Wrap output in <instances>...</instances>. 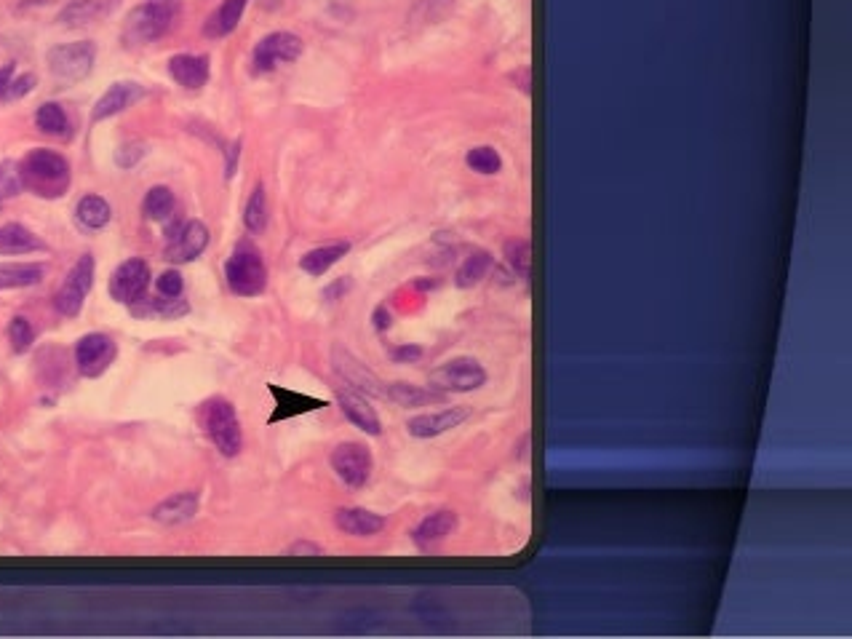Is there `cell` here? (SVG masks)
Instances as JSON below:
<instances>
[{
	"label": "cell",
	"instance_id": "obj_18",
	"mask_svg": "<svg viewBox=\"0 0 852 639\" xmlns=\"http://www.w3.org/2000/svg\"><path fill=\"white\" fill-rule=\"evenodd\" d=\"M142 94H145V89H142L137 81L113 83V86H110V89H107L105 94L97 99V105H94V110H91V123L107 121V118H113V115L123 113L126 107H131L134 102H139V99H142Z\"/></svg>",
	"mask_w": 852,
	"mask_h": 639
},
{
	"label": "cell",
	"instance_id": "obj_19",
	"mask_svg": "<svg viewBox=\"0 0 852 639\" xmlns=\"http://www.w3.org/2000/svg\"><path fill=\"white\" fill-rule=\"evenodd\" d=\"M209 57L206 54H177L169 59V75L187 91H198L209 83Z\"/></svg>",
	"mask_w": 852,
	"mask_h": 639
},
{
	"label": "cell",
	"instance_id": "obj_25",
	"mask_svg": "<svg viewBox=\"0 0 852 639\" xmlns=\"http://www.w3.org/2000/svg\"><path fill=\"white\" fill-rule=\"evenodd\" d=\"M46 268L41 263H0V289H25L41 284Z\"/></svg>",
	"mask_w": 852,
	"mask_h": 639
},
{
	"label": "cell",
	"instance_id": "obj_38",
	"mask_svg": "<svg viewBox=\"0 0 852 639\" xmlns=\"http://www.w3.org/2000/svg\"><path fill=\"white\" fill-rule=\"evenodd\" d=\"M35 83H38L35 73L14 75V81H11L9 91H6V102H17V99L27 97V94H30V91L35 89Z\"/></svg>",
	"mask_w": 852,
	"mask_h": 639
},
{
	"label": "cell",
	"instance_id": "obj_15",
	"mask_svg": "<svg viewBox=\"0 0 852 639\" xmlns=\"http://www.w3.org/2000/svg\"><path fill=\"white\" fill-rule=\"evenodd\" d=\"M457 511H452V508H439V511H433V514H428V517L422 519L420 525L412 530V541L414 546L420 551H428V549H436L439 543H444L449 538V535L457 530Z\"/></svg>",
	"mask_w": 852,
	"mask_h": 639
},
{
	"label": "cell",
	"instance_id": "obj_3",
	"mask_svg": "<svg viewBox=\"0 0 852 639\" xmlns=\"http://www.w3.org/2000/svg\"><path fill=\"white\" fill-rule=\"evenodd\" d=\"M225 279H228V287L233 289V295H262L265 287H268V268H265L260 249L249 244V241H241L228 257V263H225Z\"/></svg>",
	"mask_w": 852,
	"mask_h": 639
},
{
	"label": "cell",
	"instance_id": "obj_21",
	"mask_svg": "<svg viewBox=\"0 0 852 639\" xmlns=\"http://www.w3.org/2000/svg\"><path fill=\"white\" fill-rule=\"evenodd\" d=\"M246 11V0H225L220 9H214L203 25V35L211 41H220L225 35H230L238 27L241 17Z\"/></svg>",
	"mask_w": 852,
	"mask_h": 639
},
{
	"label": "cell",
	"instance_id": "obj_44",
	"mask_svg": "<svg viewBox=\"0 0 852 639\" xmlns=\"http://www.w3.org/2000/svg\"><path fill=\"white\" fill-rule=\"evenodd\" d=\"M0 204H3V198H0Z\"/></svg>",
	"mask_w": 852,
	"mask_h": 639
},
{
	"label": "cell",
	"instance_id": "obj_22",
	"mask_svg": "<svg viewBox=\"0 0 852 639\" xmlns=\"http://www.w3.org/2000/svg\"><path fill=\"white\" fill-rule=\"evenodd\" d=\"M43 249H46V244L25 225H19V222L0 225V254H33L43 252Z\"/></svg>",
	"mask_w": 852,
	"mask_h": 639
},
{
	"label": "cell",
	"instance_id": "obj_41",
	"mask_svg": "<svg viewBox=\"0 0 852 639\" xmlns=\"http://www.w3.org/2000/svg\"><path fill=\"white\" fill-rule=\"evenodd\" d=\"M14 75H17V65H14V62L0 67V102H6V91H9Z\"/></svg>",
	"mask_w": 852,
	"mask_h": 639
},
{
	"label": "cell",
	"instance_id": "obj_43",
	"mask_svg": "<svg viewBox=\"0 0 852 639\" xmlns=\"http://www.w3.org/2000/svg\"><path fill=\"white\" fill-rule=\"evenodd\" d=\"M292 554H321V549L318 546H313V543H294L292 546Z\"/></svg>",
	"mask_w": 852,
	"mask_h": 639
},
{
	"label": "cell",
	"instance_id": "obj_16",
	"mask_svg": "<svg viewBox=\"0 0 852 639\" xmlns=\"http://www.w3.org/2000/svg\"><path fill=\"white\" fill-rule=\"evenodd\" d=\"M334 525H337L340 533L353 535V538H372V535H380L388 527V519L382 517V514H374L369 508L345 506L334 511Z\"/></svg>",
	"mask_w": 852,
	"mask_h": 639
},
{
	"label": "cell",
	"instance_id": "obj_42",
	"mask_svg": "<svg viewBox=\"0 0 852 639\" xmlns=\"http://www.w3.org/2000/svg\"><path fill=\"white\" fill-rule=\"evenodd\" d=\"M374 327L380 329V332H385V329L390 327V313L385 311V308H377V311H374Z\"/></svg>",
	"mask_w": 852,
	"mask_h": 639
},
{
	"label": "cell",
	"instance_id": "obj_37",
	"mask_svg": "<svg viewBox=\"0 0 852 639\" xmlns=\"http://www.w3.org/2000/svg\"><path fill=\"white\" fill-rule=\"evenodd\" d=\"M155 289L161 297H171L177 300L185 292V281H182V273L179 271H163L158 279H155Z\"/></svg>",
	"mask_w": 852,
	"mask_h": 639
},
{
	"label": "cell",
	"instance_id": "obj_27",
	"mask_svg": "<svg viewBox=\"0 0 852 639\" xmlns=\"http://www.w3.org/2000/svg\"><path fill=\"white\" fill-rule=\"evenodd\" d=\"M75 217H78V222L86 230H102L113 220V209H110L105 198L97 196V193H89L75 206Z\"/></svg>",
	"mask_w": 852,
	"mask_h": 639
},
{
	"label": "cell",
	"instance_id": "obj_32",
	"mask_svg": "<svg viewBox=\"0 0 852 639\" xmlns=\"http://www.w3.org/2000/svg\"><path fill=\"white\" fill-rule=\"evenodd\" d=\"M244 222L252 233H262V230L268 228V196H265V188H262V185H257V188L252 190L249 201H246Z\"/></svg>",
	"mask_w": 852,
	"mask_h": 639
},
{
	"label": "cell",
	"instance_id": "obj_14",
	"mask_svg": "<svg viewBox=\"0 0 852 639\" xmlns=\"http://www.w3.org/2000/svg\"><path fill=\"white\" fill-rule=\"evenodd\" d=\"M468 418H471V410H468V407H447V410L417 415V418L406 423V431H409V436H414V439H436V436L447 434L452 428L463 426Z\"/></svg>",
	"mask_w": 852,
	"mask_h": 639
},
{
	"label": "cell",
	"instance_id": "obj_2",
	"mask_svg": "<svg viewBox=\"0 0 852 639\" xmlns=\"http://www.w3.org/2000/svg\"><path fill=\"white\" fill-rule=\"evenodd\" d=\"M198 423H201L203 434L209 436L211 444L225 455V458H236L244 450V431H241V420L230 399L225 396H211L198 407Z\"/></svg>",
	"mask_w": 852,
	"mask_h": 639
},
{
	"label": "cell",
	"instance_id": "obj_8",
	"mask_svg": "<svg viewBox=\"0 0 852 639\" xmlns=\"http://www.w3.org/2000/svg\"><path fill=\"white\" fill-rule=\"evenodd\" d=\"M94 271H97V263H94L91 254L78 257V263L70 268V273H67L65 281H62V287H59L57 295H54V305H57V311L62 313V316L75 319V316L83 311L86 295H89L91 287H94Z\"/></svg>",
	"mask_w": 852,
	"mask_h": 639
},
{
	"label": "cell",
	"instance_id": "obj_9",
	"mask_svg": "<svg viewBox=\"0 0 852 639\" xmlns=\"http://www.w3.org/2000/svg\"><path fill=\"white\" fill-rule=\"evenodd\" d=\"M302 54V41L300 35L294 33H270L265 35L252 51V70L254 75H268L273 73L276 67L289 65L294 59H300Z\"/></svg>",
	"mask_w": 852,
	"mask_h": 639
},
{
	"label": "cell",
	"instance_id": "obj_1",
	"mask_svg": "<svg viewBox=\"0 0 852 639\" xmlns=\"http://www.w3.org/2000/svg\"><path fill=\"white\" fill-rule=\"evenodd\" d=\"M19 180L27 193H33L46 201H57L70 190L73 182V169L62 153L49 148L30 150L22 161H19Z\"/></svg>",
	"mask_w": 852,
	"mask_h": 639
},
{
	"label": "cell",
	"instance_id": "obj_34",
	"mask_svg": "<svg viewBox=\"0 0 852 639\" xmlns=\"http://www.w3.org/2000/svg\"><path fill=\"white\" fill-rule=\"evenodd\" d=\"M505 260L511 265V271L521 279L529 276V265H532V246L527 238H513L505 244Z\"/></svg>",
	"mask_w": 852,
	"mask_h": 639
},
{
	"label": "cell",
	"instance_id": "obj_6",
	"mask_svg": "<svg viewBox=\"0 0 852 639\" xmlns=\"http://www.w3.org/2000/svg\"><path fill=\"white\" fill-rule=\"evenodd\" d=\"M97 62V46L91 41L59 43L46 54L49 73L62 83H78L94 70Z\"/></svg>",
	"mask_w": 852,
	"mask_h": 639
},
{
	"label": "cell",
	"instance_id": "obj_10",
	"mask_svg": "<svg viewBox=\"0 0 852 639\" xmlns=\"http://www.w3.org/2000/svg\"><path fill=\"white\" fill-rule=\"evenodd\" d=\"M115 356H118V345L105 332H91L75 343V367L83 377L105 375Z\"/></svg>",
	"mask_w": 852,
	"mask_h": 639
},
{
	"label": "cell",
	"instance_id": "obj_7",
	"mask_svg": "<svg viewBox=\"0 0 852 639\" xmlns=\"http://www.w3.org/2000/svg\"><path fill=\"white\" fill-rule=\"evenodd\" d=\"M329 463H332V471L337 474V479H340L345 487H350V490H361V487H366L369 479H372V450L361 442L337 444L332 450Z\"/></svg>",
	"mask_w": 852,
	"mask_h": 639
},
{
	"label": "cell",
	"instance_id": "obj_11",
	"mask_svg": "<svg viewBox=\"0 0 852 639\" xmlns=\"http://www.w3.org/2000/svg\"><path fill=\"white\" fill-rule=\"evenodd\" d=\"M150 265L139 257H131L126 263H121L110 276V297L121 305H134L145 297L147 287H150Z\"/></svg>",
	"mask_w": 852,
	"mask_h": 639
},
{
	"label": "cell",
	"instance_id": "obj_13",
	"mask_svg": "<svg viewBox=\"0 0 852 639\" xmlns=\"http://www.w3.org/2000/svg\"><path fill=\"white\" fill-rule=\"evenodd\" d=\"M206 246H209V228L201 220H190L171 236L169 246H166V260L193 263L206 252Z\"/></svg>",
	"mask_w": 852,
	"mask_h": 639
},
{
	"label": "cell",
	"instance_id": "obj_40",
	"mask_svg": "<svg viewBox=\"0 0 852 639\" xmlns=\"http://www.w3.org/2000/svg\"><path fill=\"white\" fill-rule=\"evenodd\" d=\"M142 156H145V145H142V142H134V145H123V148L118 150V161H121L123 169H129V166L137 164Z\"/></svg>",
	"mask_w": 852,
	"mask_h": 639
},
{
	"label": "cell",
	"instance_id": "obj_30",
	"mask_svg": "<svg viewBox=\"0 0 852 639\" xmlns=\"http://www.w3.org/2000/svg\"><path fill=\"white\" fill-rule=\"evenodd\" d=\"M489 268H492V254L484 252V249L468 254V257H465V263L460 265V271H457L455 276L457 287L460 289L476 287L481 279H487Z\"/></svg>",
	"mask_w": 852,
	"mask_h": 639
},
{
	"label": "cell",
	"instance_id": "obj_17",
	"mask_svg": "<svg viewBox=\"0 0 852 639\" xmlns=\"http://www.w3.org/2000/svg\"><path fill=\"white\" fill-rule=\"evenodd\" d=\"M337 404H340L342 415L353 423L356 428H361L364 434L369 436H380L382 434V423L380 415L374 412V407L364 399V394H358L353 388H337Z\"/></svg>",
	"mask_w": 852,
	"mask_h": 639
},
{
	"label": "cell",
	"instance_id": "obj_36",
	"mask_svg": "<svg viewBox=\"0 0 852 639\" xmlns=\"http://www.w3.org/2000/svg\"><path fill=\"white\" fill-rule=\"evenodd\" d=\"M19 190H25L19 180V166L14 161H3L0 164V198L19 196Z\"/></svg>",
	"mask_w": 852,
	"mask_h": 639
},
{
	"label": "cell",
	"instance_id": "obj_31",
	"mask_svg": "<svg viewBox=\"0 0 852 639\" xmlns=\"http://www.w3.org/2000/svg\"><path fill=\"white\" fill-rule=\"evenodd\" d=\"M131 311L137 316H145V319H177L182 313H187V305H182V300H171V297H161V300H147L142 297L139 303L131 305Z\"/></svg>",
	"mask_w": 852,
	"mask_h": 639
},
{
	"label": "cell",
	"instance_id": "obj_26",
	"mask_svg": "<svg viewBox=\"0 0 852 639\" xmlns=\"http://www.w3.org/2000/svg\"><path fill=\"white\" fill-rule=\"evenodd\" d=\"M107 11H110L107 0H70L62 9V14H59V22L65 27H81L102 19Z\"/></svg>",
	"mask_w": 852,
	"mask_h": 639
},
{
	"label": "cell",
	"instance_id": "obj_20",
	"mask_svg": "<svg viewBox=\"0 0 852 639\" xmlns=\"http://www.w3.org/2000/svg\"><path fill=\"white\" fill-rule=\"evenodd\" d=\"M198 508H201L198 492H177L153 508V519L166 527H177L198 517Z\"/></svg>",
	"mask_w": 852,
	"mask_h": 639
},
{
	"label": "cell",
	"instance_id": "obj_24",
	"mask_svg": "<svg viewBox=\"0 0 852 639\" xmlns=\"http://www.w3.org/2000/svg\"><path fill=\"white\" fill-rule=\"evenodd\" d=\"M350 252L348 241H337V244H326L318 246V249H310L308 254H302L300 268L310 276H324L332 265H337Z\"/></svg>",
	"mask_w": 852,
	"mask_h": 639
},
{
	"label": "cell",
	"instance_id": "obj_12",
	"mask_svg": "<svg viewBox=\"0 0 852 639\" xmlns=\"http://www.w3.org/2000/svg\"><path fill=\"white\" fill-rule=\"evenodd\" d=\"M332 364H334V372L340 375V380L348 388H353V391L366 396H385V388H382L380 377L374 375L372 369H366L364 364L353 356V353L340 348V345L332 351Z\"/></svg>",
	"mask_w": 852,
	"mask_h": 639
},
{
	"label": "cell",
	"instance_id": "obj_39",
	"mask_svg": "<svg viewBox=\"0 0 852 639\" xmlns=\"http://www.w3.org/2000/svg\"><path fill=\"white\" fill-rule=\"evenodd\" d=\"M390 359L396 361V364H414V361L422 359V348L420 345H396L390 351Z\"/></svg>",
	"mask_w": 852,
	"mask_h": 639
},
{
	"label": "cell",
	"instance_id": "obj_28",
	"mask_svg": "<svg viewBox=\"0 0 852 639\" xmlns=\"http://www.w3.org/2000/svg\"><path fill=\"white\" fill-rule=\"evenodd\" d=\"M35 126L49 137H67L70 134V118L59 102H43L35 113Z\"/></svg>",
	"mask_w": 852,
	"mask_h": 639
},
{
	"label": "cell",
	"instance_id": "obj_33",
	"mask_svg": "<svg viewBox=\"0 0 852 639\" xmlns=\"http://www.w3.org/2000/svg\"><path fill=\"white\" fill-rule=\"evenodd\" d=\"M465 164L479 174H497L503 169V158H500V153L492 145H479V148L468 150Z\"/></svg>",
	"mask_w": 852,
	"mask_h": 639
},
{
	"label": "cell",
	"instance_id": "obj_23",
	"mask_svg": "<svg viewBox=\"0 0 852 639\" xmlns=\"http://www.w3.org/2000/svg\"><path fill=\"white\" fill-rule=\"evenodd\" d=\"M385 396H388L393 404H398V407H428V404L444 402V394H439V391L414 386V383H404V380L390 383V386L385 388Z\"/></svg>",
	"mask_w": 852,
	"mask_h": 639
},
{
	"label": "cell",
	"instance_id": "obj_5",
	"mask_svg": "<svg viewBox=\"0 0 852 639\" xmlns=\"http://www.w3.org/2000/svg\"><path fill=\"white\" fill-rule=\"evenodd\" d=\"M487 383V369L473 356H455L431 372V388L439 394H471Z\"/></svg>",
	"mask_w": 852,
	"mask_h": 639
},
{
	"label": "cell",
	"instance_id": "obj_29",
	"mask_svg": "<svg viewBox=\"0 0 852 639\" xmlns=\"http://www.w3.org/2000/svg\"><path fill=\"white\" fill-rule=\"evenodd\" d=\"M174 209H177V198L166 185H155V188L147 190L145 201H142V212H145L147 220L166 222L174 214Z\"/></svg>",
	"mask_w": 852,
	"mask_h": 639
},
{
	"label": "cell",
	"instance_id": "obj_35",
	"mask_svg": "<svg viewBox=\"0 0 852 639\" xmlns=\"http://www.w3.org/2000/svg\"><path fill=\"white\" fill-rule=\"evenodd\" d=\"M9 343L14 353H27L35 343V329L25 316H14L9 321Z\"/></svg>",
	"mask_w": 852,
	"mask_h": 639
},
{
	"label": "cell",
	"instance_id": "obj_4",
	"mask_svg": "<svg viewBox=\"0 0 852 639\" xmlns=\"http://www.w3.org/2000/svg\"><path fill=\"white\" fill-rule=\"evenodd\" d=\"M177 6L174 0H147L131 11L123 22V43L126 46H147L158 41L174 22Z\"/></svg>",
	"mask_w": 852,
	"mask_h": 639
}]
</instances>
